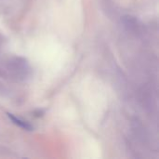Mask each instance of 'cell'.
<instances>
[{
    "mask_svg": "<svg viewBox=\"0 0 159 159\" xmlns=\"http://www.w3.org/2000/svg\"><path fill=\"white\" fill-rule=\"evenodd\" d=\"M31 75V66L26 59L20 56L6 58L0 61V77L8 81L21 82Z\"/></svg>",
    "mask_w": 159,
    "mask_h": 159,
    "instance_id": "1",
    "label": "cell"
},
{
    "mask_svg": "<svg viewBox=\"0 0 159 159\" xmlns=\"http://www.w3.org/2000/svg\"><path fill=\"white\" fill-rule=\"evenodd\" d=\"M7 115L8 118L12 121V123L15 124L16 126H18L19 128H20V129H22L24 130H32L33 129V127L27 121H24V120H22V119L15 116L14 115L9 114V113H7Z\"/></svg>",
    "mask_w": 159,
    "mask_h": 159,
    "instance_id": "2",
    "label": "cell"
},
{
    "mask_svg": "<svg viewBox=\"0 0 159 159\" xmlns=\"http://www.w3.org/2000/svg\"><path fill=\"white\" fill-rule=\"evenodd\" d=\"M4 44H5V38L4 36L0 34V51L2 50L3 47H4Z\"/></svg>",
    "mask_w": 159,
    "mask_h": 159,
    "instance_id": "3",
    "label": "cell"
}]
</instances>
